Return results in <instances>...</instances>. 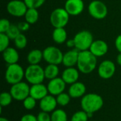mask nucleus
Wrapping results in <instances>:
<instances>
[{"label":"nucleus","mask_w":121,"mask_h":121,"mask_svg":"<svg viewBox=\"0 0 121 121\" xmlns=\"http://www.w3.org/2000/svg\"><path fill=\"white\" fill-rule=\"evenodd\" d=\"M56 100L57 102V105L60 106H66L69 104L71 100V96L68 93L62 92L56 96Z\"/></svg>","instance_id":"27"},{"label":"nucleus","mask_w":121,"mask_h":121,"mask_svg":"<svg viewBox=\"0 0 121 121\" xmlns=\"http://www.w3.org/2000/svg\"><path fill=\"white\" fill-rule=\"evenodd\" d=\"M13 40H14L15 46L18 49H23L27 45L28 40H27V38H26V35H23V34L21 33Z\"/></svg>","instance_id":"28"},{"label":"nucleus","mask_w":121,"mask_h":121,"mask_svg":"<svg viewBox=\"0 0 121 121\" xmlns=\"http://www.w3.org/2000/svg\"><path fill=\"white\" fill-rule=\"evenodd\" d=\"M66 83L62 77H56L53 79L50 80L47 87L50 94L57 96L61 93L64 92L66 88Z\"/></svg>","instance_id":"12"},{"label":"nucleus","mask_w":121,"mask_h":121,"mask_svg":"<svg viewBox=\"0 0 121 121\" xmlns=\"http://www.w3.org/2000/svg\"><path fill=\"white\" fill-rule=\"evenodd\" d=\"M69 20V14L65 8H57L53 10L50 16L51 25L55 28H64Z\"/></svg>","instance_id":"6"},{"label":"nucleus","mask_w":121,"mask_h":121,"mask_svg":"<svg viewBox=\"0 0 121 121\" xmlns=\"http://www.w3.org/2000/svg\"><path fill=\"white\" fill-rule=\"evenodd\" d=\"M104 106L103 98L95 93L85 94L81 99L82 109L87 113H92L99 111Z\"/></svg>","instance_id":"2"},{"label":"nucleus","mask_w":121,"mask_h":121,"mask_svg":"<svg viewBox=\"0 0 121 121\" xmlns=\"http://www.w3.org/2000/svg\"><path fill=\"white\" fill-rule=\"evenodd\" d=\"M67 46L68 48H75V44H74V39H69L67 41Z\"/></svg>","instance_id":"39"},{"label":"nucleus","mask_w":121,"mask_h":121,"mask_svg":"<svg viewBox=\"0 0 121 121\" xmlns=\"http://www.w3.org/2000/svg\"><path fill=\"white\" fill-rule=\"evenodd\" d=\"M2 57L8 65L16 64L19 60V54L18 51L15 48L11 47H9L4 52H2Z\"/></svg>","instance_id":"20"},{"label":"nucleus","mask_w":121,"mask_h":121,"mask_svg":"<svg viewBox=\"0 0 121 121\" xmlns=\"http://www.w3.org/2000/svg\"><path fill=\"white\" fill-rule=\"evenodd\" d=\"M0 121H9L7 118H4V117H1V118H0Z\"/></svg>","instance_id":"41"},{"label":"nucleus","mask_w":121,"mask_h":121,"mask_svg":"<svg viewBox=\"0 0 121 121\" xmlns=\"http://www.w3.org/2000/svg\"><path fill=\"white\" fill-rule=\"evenodd\" d=\"M29 85L24 82H21L17 84L11 85L10 93L13 99L18 101H23L28 96H30Z\"/></svg>","instance_id":"9"},{"label":"nucleus","mask_w":121,"mask_h":121,"mask_svg":"<svg viewBox=\"0 0 121 121\" xmlns=\"http://www.w3.org/2000/svg\"><path fill=\"white\" fill-rule=\"evenodd\" d=\"M89 118L87 113L82 110L74 113L72 116L70 121H88Z\"/></svg>","instance_id":"29"},{"label":"nucleus","mask_w":121,"mask_h":121,"mask_svg":"<svg viewBox=\"0 0 121 121\" xmlns=\"http://www.w3.org/2000/svg\"><path fill=\"white\" fill-rule=\"evenodd\" d=\"M115 45H116L117 50L119 52H121V35H119L116 38V39L115 40Z\"/></svg>","instance_id":"38"},{"label":"nucleus","mask_w":121,"mask_h":121,"mask_svg":"<svg viewBox=\"0 0 121 121\" xmlns=\"http://www.w3.org/2000/svg\"><path fill=\"white\" fill-rule=\"evenodd\" d=\"M38 121H51V116L49 113L41 111L37 116Z\"/></svg>","instance_id":"35"},{"label":"nucleus","mask_w":121,"mask_h":121,"mask_svg":"<svg viewBox=\"0 0 121 121\" xmlns=\"http://www.w3.org/2000/svg\"><path fill=\"white\" fill-rule=\"evenodd\" d=\"M108 44L104 40H94L89 48V51L96 57H102L105 55L108 52Z\"/></svg>","instance_id":"14"},{"label":"nucleus","mask_w":121,"mask_h":121,"mask_svg":"<svg viewBox=\"0 0 121 121\" xmlns=\"http://www.w3.org/2000/svg\"><path fill=\"white\" fill-rule=\"evenodd\" d=\"M44 73L45 79H48L49 80L57 77L60 73V69L58 67V65L48 64L44 69Z\"/></svg>","instance_id":"23"},{"label":"nucleus","mask_w":121,"mask_h":121,"mask_svg":"<svg viewBox=\"0 0 121 121\" xmlns=\"http://www.w3.org/2000/svg\"><path fill=\"white\" fill-rule=\"evenodd\" d=\"M13 97L11 94L10 92H2L0 95V106L1 108L3 107H6L9 106L12 101H13Z\"/></svg>","instance_id":"26"},{"label":"nucleus","mask_w":121,"mask_h":121,"mask_svg":"<svg viewBox=\"0 0 121 121\" xmlns=\"http://www.w3.org/2000/svg\"><path fill=\"white\" fill-rule=\"evenodd\" d=\"M75 48L80 51L89 50L92 43L94 37L89 30H82L78 32L74 37Z\"/></svg>","instance_id":"5"},{"label":"nucleus","mask_w":121,"mask_h":121,"mask_svg":"<svg viewBox=\"0 0 121 121\" xmlns=\"http://www.w3.org/2000/svg\"><path fill=\"white\" fill-rule=\"evenodd\" d=\"M52 40L57 44H62L67 40V33L64 28H55L52 32Z\"/></svg>","instance_id":"21"},{"label":"nucleus","mask_w":121,"mask_h":121,"mask_svg":"<svg viewBox=\"0 0 121 121\" xmlns=\"http://www.w3.org/2000/svg\"><path fill=\"white\" fill-rule=\"evenodd\" d=\"M51 121H67V115L62 109H55L52 112Z\"/></svg>","instance_id":"25"},{"label":"nucleus","mask_w":121,"mask_h":121,"mask_svg":"<svg viewBox=\"0 0 121 121\" xmlns=\"http://www.w3.org/2000/svg\"><path fill=\"white\" fill-rule=\"evenodd\" d=\"M88 11L94 18L101 20L106 17L108 14V8L101 1L94 0L89 4Z\"/></svg>","instance_id":"7"},{"label":"nucleus","mask_w":121,"mask_h":121,"mask_svg":"<svg viewBox=\"0 0 121 121\" xmlns=\"http://www.w3.org/2000/svg\"><path fill=\"white\" fill-rule=\"evenodd\" d=\"M6 34L9 36V38L11 40H14L18 35L21 34V30L17 25L11 24Z\"/></svg>","instance_id":"30"},{"label":"nucleus","mask_w":121,"mask_h":121,"mask_svg":"<svg viewBox=\"0 0 121 121\" xmlns=\"http://www.w3.org/2000/svg\"><path fill=\"white\" fill-rule=\"evenodd\" d=\"M57 105V102L55 96L48 94L40 101L39 106L41 111L52 113L56 109Z\"/></svg>","instance_id":"15"},{"label":"nucleus","mask_w":121,"mask_h":121,"mask_svg":"<svg viewBox=\"0 0 121 121\" xmlns=\"http://www.w3.org/2000/svg\"><path fill=\"white\" fill-rule=\"evenodd\" d=\"M116 65L111 60L103 61L98 67V74L104 79H108L113 77L116 72Z\"/></svg>","instance_id":"11"},{"label":"nucleus","mask_w":121,"mask_h":121,"mask_svg":"<svg viewBox=\"0 0 121 121\" xmlns=\"http://www.w3.org/2000/svg\"><path fill=\"white\" fill-rule=\"evenodd\" d=\"M43 59L48 64L52 65H60L62 63L63 55L62 51L57 47L49 46L47 47L43 51Z\"/></svg>","instance_id":"8"},{"label":"nucleus","mask_w":121,"mask_h":121,"mask_svg":"<svg viewBox=\"0 0 121 121\" xmlns=\"http://www.w3.org/2000/svg\"><path fill=\"white\" fill-rule=\"evenodd\" d=\"M36 100L30 96H28L23 101V106L26 110H33L36 106Z\"/></svg>","instance_id":"32"},{"label":"nucleus","mask_w":121,"mask_h":121,"mask_svg":"<svg viewBox=\"0 0 121 121\" xmlns=\"http://www.w3.org/2000/svg\"><path fill=\"white\" fill-rule=\"evenodd\" d=\"M20 121H38V120H37V116L30 113H28L23 116Z\"/></svg>","instance_id":"36"},{"label":"nucleus","mask_w":121,"mask_h":121,"mask_svg":"<svg viewBox=\"0 0 121 121\" xmlns=\"http://www.w3.org/2000/svg\"><path fill=\"white\" fill-rule=\"evenodd\" d=\"M79 77V71L78 69L72 67H67L62 74V78L67 84H72L78 82Z\"/></svg>","instance_id":"17"},{"label":"nucleus","mask_w":121,"mask_h":121,"mask_svg":"<svg viewBox=\"0 0 121 121\" xmlns=\"http://www.w3.org/2000/svg\"><path fill=\"white\" fill-rule=\"evenodd\" d=\"M25 77V70L18 63L9 65L5 72V79L9 84H15L22 82Z\"/></svg>","instance_id":"4"},{"label":"nucleus","mask_w":121,"mask_h":121,"mask_svg":"<svg viewBox=\"0 0 121 121\" xmlns=\"http://www.w3.org/2000/svg\"></svg>","instance_id":"42"},{"label":"nucleus","mask_w":121,"mask_h":121,"mask_svg":"<svg viewBox=\"0 0 121 121\" xmlns=\"http://www.w3.org/2000/svg\"><path fill=\"white\" fill-rule=\"evenodd\" d=\"M9 21L6 18H1L0 20V33H6L11 26Z\"/></svg>","instance_id":"34"},{"label":"nucleus","mask_w":121,"mask_h":121,"mask_svg":"<svg viewBox=\"0 0 121 121\" xmlns=\"http://www.w3.org/2000/svg\"><path fill=\"white\" fill-rule=\"evenodd\" d=\"M25 78L32 85L43 83L45 79L44 69L39 65H30L25 69Z\"/></svg>","instance_id":"3"},{"label":"nucleus","mask_w":121,"mask_h":121,"mask_svg":"<svg viewBox=\"0 0 121 121\" xmlns=\"http://www.w3.org/2000/svg\"><path fill=\"white\" fill-rule=\"evenodd\" d=\"M43 59V51L38 49L30 50L27 55V61L30 65H39Z\"/></svg>","instance_id":"22"},{"label":"nucleus","mask_w":121,"mask_h":121,"mask_svg":"<svg viewBox=\"0 0 121 121\" xmlns=\"http://www.w3.org/2000/svg\"><path fill=\"white\" fill-rule=\"evenodd\" d=\"M86 88L84 83L80 82H77L70 85L68 94L73 99H78L80 97H83L86 94Z\"/></svg>","instance_id":"19"},{"label":"nucleus","mask_w":121,"mask_h":121,"mask_svg":"<svg viewBox=\"0 0 121 121\" xmlns=\"http://www.w3.org/2000/svg\"><path fill=\"white\" fill-rule=\"evenodd\" d=\"M116 62L119 65L121 66V52H119V54L118 55V56L116 57Z\"/></svg>","instance_id":"40"},{"label":"nucleus","mask_w":121,"mask_h":121,"mask_svg":"<svg viewBox=\"0 0 121 121\" xmlns=\"http://www.w3.org/2000/svg\"><path fill=\"white\" fill-rule=\"evenodd\" d=\"M28 8L38 9L43 5L45 0H23Z\"/></svg>","instance_id":"33"},{"label":"nucleus","mask_w":121,"mask_h":121,"mask_svg":"<svg viewBox=\"0 0 121 121\" xmlns=\"http://www.w3.org/2000/svg\"><path fill=\"white\" fill-rule=\"evenodd\" d=\"M48 87L43 83L33 84L30 88V96L36 101H40L47 95H48Z\"/></svg>","instance_id":"16"},{"label":"nucleus","mask_w":121,"mask_h":121,"mask_svg":"<svg viewBox=\"0 0 121 121\" xmlns=\"http://www.w3.org/2000/svg\"><path fill=\"white\" fill-rule=\"evenodd\" d=\"M97 57L94 55L90 51H80L79 53L77 69L83 74H90L96 67Z\"/></svg>","instance_id":"1"},{"label":"nucleus","mask_w":121,"mask_h":121,"mask_svg":"<svg viewBox=\"0 0 121 121\" xmlns=\"http://www.w3.org/2000/svg\"><path fill=\"white\" fill-rule=\"evenodd\" d=\"M28 9L25 2L21 0H11L6 6L8 13L15 17L23 16Z\"/></svg>","instance_id":"10"},{"label":"nucleus","mask_w":121,"mask_h":121,"mask_svg":"<svg viewBox=\"0 0 121 121\" xmlns=\"http://www.w3.org/2000/svg\"><path fill=\"white\" fill-rule=\"evenodd\" d=\"M24 16L26 21L30 25L35 23L39 18V13L38 11V9L28 8Z\"/></svg>","instance_id":"24"},{"label":"nucleus","mask_w":121,"mask_h":121,"mask_svg":"<svg viewBox=\"0 0 121 121\" xmlns=\"http://www.w3.org/2000/svg\"><path fill=\"white\" fill-rule=\"evenodd\" d=\"M10 38L6 33H0V51L2 52L9 48Z\"/></svg>","instance_id":"31"},{"label":"nucleus","mask_w":121,"mask_h":121,"mask_svg":"<svg viewBox=\"0 0 121 121\" xmlns=\"http://www.w3.org/2000/svg\"><path fill=\"white\" fill-rule=\"evenodd\" d=\"M79 51L78 50L73 49L67 51L63 55L62 64L66 67H72L77 65Z\"/></svg>","instance_id":"18"},{"label":"nucleus","mask_w":121,"mask_h":121,"mask_svg":"<svg viewBox=\"0 0 121 121\" xmlns=\"http://www.w3.org/2000/svg\"><path fill=\"white\" fill-rule=\"evenodd\" d=\"M17 26L21 31H26L29 29V27H30V24L27 23L26 21L20 22L17 24Z\"/></svg>","instance_id":"37"},{"label":"nucleus","mask_w":121,"mask_h":121,"mask_svg":"<svg viewBox=\"0 0 121 121\" xmlns=\"http://www.w3.org/2000/svg\"><path fill=\"white\" fill-rule=\"evenodd\" d=\"M84 9L83 0H67L65 4V9L69 16H77L82 13Z\"/></svg>","instance_id":"13"}]
</instances>
